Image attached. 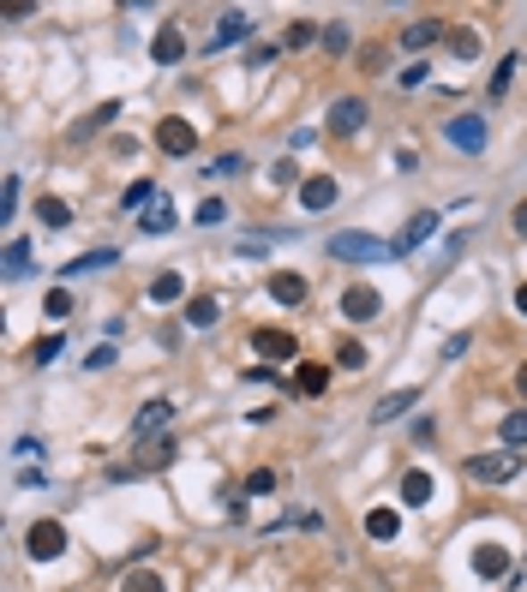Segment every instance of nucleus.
Here are the masks:
<instances>
[{
	"mask_svg": "<svg viewBox=\"0 0 527 592\" xmlns=\"http://www.w3.org/2000/svg\"><path fill=\"white\" fill-rule=\"evenodd\" d=\"M330 54H347V24H324V37H318Z\"/></svg>",
	"mask_w": 527,
	"mask_h": 592,
	"instance_id": "nucleus-41",
	"label": "nucleus"
},
{
	"mask_svg": "<svg viewBox=\"0 0 527 592\" xmlns=\"http://www.w3.org/2000/svg\"><path fill=\"white\" fill-rule=\"evenodd\" d=\"M72 312V294H66V288H54V294H48V317H66Z\"/></svg>",
	"mask_w": 527,
	"mask_h": 592,
	"instance_id": "nucleus-45",
	"label": "nucleus"
},
{
	"mask_svg": "<svg viewBox=\"0 0 527 592\" xmlns=\"http://www.w3.org/2000/svg\"><path fill=\"white\" fill-rule=\"evenodd\" d=\"M515 72H522V54H504V66L491 72V96H504V90H509V79H515Z\"/></svg>",
	"mask_w": 527,
	"mask_h": 592,
	"instance_id": "nucleus-33",
	"label": "nucleus"
},
{
	"mask_svg": "<svg viewBox=\"0 0 527 592\" xmlns=\"http://www.w3.org/2000/svg\"><path fill=\"white\" fill-rule=\"evenodd\" d=\"M396 533H402V514L389 509V503L365 509V538H378V545H384V538H396Z\"/></svg>",
	"mask_w": 527,
	"mask_h": 592,
	"instance_id": "nucleus-13",
	"label": "nucleus"
},
{
	"mask_svg": "<svg viewBox=\"0 0 527 592\" xmlns=\"http://www.w3.org/2000/svg\"><path fill=\"white\" fill-rule=\"evenodd\" d=\"M330 257L336 263H384L389 252V239H372V234H330Z\"/></svg>",
	"mask_w": 527,
	"mask_h": 592,
	"instance_id": "nucleus-2",
	"label": "nucleus"
},
{
	"mask_svg": "<svg viewBox=\"0 0 527 592\" xmlns=\"http://www.w3.org/2000/svg\"><path fill=\"white\" fill-rule=\"evenodd\" d=\"M426 72H431L426 60H407V66H402V90H420V84H426Z\"/></svg>",
	"mask_w": 527,
	"mask_h": 592,
	"instance_id": "nucleus-42",
	"label": "nucleus"
},
{
	"mask_svg": "<svg viewBox=\"0 0 527 592\" xmlns=\"http://www.w3.org/2000/svg\"><path fill=\"white\" fill-rule=\"evenodd\" d=\"M61 347H66L61 336H42L37 347H30V365H54V354H61Z\"/></svg>",
	"mask_w": 527,
	"mask_h": 592,
	"instance_id": "nucleus-35",
	"label": "nucleus"
},
{
	"mask_svg": "<svg viewBox=\"0 0 527 592\" xmlns=\"http://www.w3.org/2000/svg\"><path fill=\"white\" fill-rule=\"evenodd\" d=\"M121 592H168V587H163V580H156L150 569H132V574L121 580Z\"/></svg>",
	"mask_w": 527,
	"mask_h": 592,
	"instance_id": "nucleus-32",
	"label": "nucleus"
},
{
	"mask_svg": "<svg viewBox=\"0 0 527 592\" xmlns=\"http://www.w3.org/2000/svg\"><path fill=\"white\" fill-rule=\"evenodd\" d=\"M431 496H438L431 473H420V467H414V473H402V503H407V509H426Z\"/></svg>",
	"mask_w": 527,
	"mask_h": 592,
	"instance_id": "nucleus-17",
	"label": "nucleus"
},
{
	"mask_svg": "<svg viewBox=\"0 0 527 592\" xmlns=\"http://www.w3.org/2000/svg\"><path fill=\"white\" fill-rule=\"evenodd\" d=\"M246 37H252V19H246V13H222V19H216L210 48H228V42H246Z\"/></svg>",
	"mask_w": 527,
	"mask_h": 592,
	"instance_id": "nucleus-18",
	"label": "nucleus"
},
{
	"mask_svg": "<svg viewBox=\"0 0 527 592\" xmlns=\"http://www.w3.org/2000/svg\"><path fill=\"white\" fill-rule=\"evenodd\" d=\"M270 186L282 192V186H305V179H300V168H294V162H276V168H270Z\"/></svg>",
	"mask_w": 527,
	"mask_h": 592,
	"instance_id": "nucleus-38",
	"label": "nucleus"
},
{
	"mask_svg": "<svg viewBox=\"0 0 527 592\" xmlns=\"http://www.w3.org/2000/svg\"><path fill=\"white\" fill-rule=\"evenodd\" d=\"M156 144H163L168 156H192V150H198V126H186V120H163V126H156Z\"/></svg>",
	"mask_w": 527,
	"mask_h": 592,
	"instance_id": "nucleus-9",
	"label": "nucleus"
},
{
	"mask_svg": "<svg viewBox=\"0 0 527 592\" xmlns=\"http://www.w3.org/2000/svg\"><path fill=\"white\" fill-rule=\"evenodd\" d=\"M24 270H30V246H24V239H6V276L19 281Z\"/></svg>",
	"mask_w": 527,
	"mask_h": 592,
	"instance_id": "nucleus-30",
	"label": "nucleus"
},
{
	"mask_svg": "<svg viewBox=\"0 0 527 592\" xmlns=\"http://www.w3.org/2000/svg\"><path fill=\"white\" fill-rule=\"evenodd\" d=\"M515 312L527 317V281H522V288H515Z\"/></svg>",
	"mask_w": 527,
	"mask_h": 592,
	"instance_id": "nucleus-48",
	"label": "nucleus"
},
{
	"mask_svg": "<svg viewBox=\"0 0 527 592\" xmlns=\"http://www.w3.org/2000/svg\"><path fill=\"white\" fill-rule=\"evenodd\" d=\"M431 234H438V210H420V216H414V221L402 228V234L389 239V252H396V257H414V252H420V246H426Z\"/></svg>",
	"mask_w": 527,
	"mask_h": 592,
	"instance_id": "nucleus-5",
	"label": "nucleus"
},
{
	"mask_svg": "<svg viewBox=\"0 0 527 592\" xmlns=\"http://www.w3.org/2000/svg\"><path fill=\"white\" fill-rule=\"evenodd\" d=\"M515 389H522V401H527V359H522V371H515Z\"/></svg>",
	"mask_w": 527,
	"mask_h": 592,
	"instance_id": "nucleus-49",
	"label": "nucleus"
},
{
	"mask_svg": "<svg viewBox=\"0 0 527 592\" xmlns=\"http://www.w3.org/2000/svg\"><path fill=\"white\" fill-rule=\"evenodd\" d=\"M504 449H527V407H515L504 419Z\"/></svg>",
	"mask_w": 527,
	"mask_h": 592,
	"instance_id": "nucleus-28",
	"label": "nucleus"
},
{
	"mask_svg": "<svg viewBox=\"0 0 527 592\" xmlns=\"http://www.w3.org/2000/svg\"><path fill=\"white\" fill-rule=\"evenodd\" d=\"M121 114V102H102L96 114H90V126H79V132H72V138H84V132H102V126H108V120Z\"/></svg>",
	"mask_w": 527,
	"mask_h": 592,
	"instance_id": "nucleus-37",
	"label": "nucleus"
},
{
	"mask_svg": "<svg viewBox=\"0 0 527 592\" xmlns=\"http://www.w3.org/2000/svg\"><path fill=\"white\" fill-rule=\"evenodd\" d=\"M222 216H228V210H222V197H204V204H198V216H192V221H198V228H216Z\"/></svg>",
	"mask_w": 527,
	"mask_h": 592,
	"instance_id": "nucleus-39",
	"label": "nucleus"
},
{
	"mask_svg": "<svg viewBox=\"0 0 527 592\" xmlns=\"http://www.w3.org/2000/svg\"><path fill=\"white\" fill-rule=\"evenodd\" d=\"M336 365H342V371H360V365H365V347H360L354 336H347V341H336Z\"/></svg>",
	"mask_w": 527,
	"mask_h": 592,
	"instance_id": "nucleus-31",
	"label": "nucleus"
},
{
	"mask_svg": "<svg viewBox=\"0 0 527 592\" xmlns=\"http://www.w3.org/2000/svg\"><path fill=\"white\" fill-rule=\"evenodd\" d=\"M300 204L312 210V216H318V210H330V204H336V179H330V174H312V179L300 186Z\"/></svg>",
	"mask_w": 527,
	"mask_h": 592,
	"instance_id": "nucleus-14",
	"label": "nucleus"
},
{
	"mask_svg": "<svg viewBox=\"0 0 527 592\" xmlns=\"http://www.w3.org/2000/svg\"><path fill=\"white\" fill-rule=\"evenodd\" d=\"M318 37H324V30H318V24H312V19H300V24H294V30H288V48H305V42H318Z\"/></svg>",
	"mask_w": 527,
	"mask_h": 592,
	"instance_id": "nucleus-36",
	"label": "nucleus"
},
{
	"mask_svg": "<svg viewBox=\"0 0 527 592\" xmlns=\"http://www.w3.org/2000/svg\"><path fill=\"white\" fill-rule=\"evenodd\" d=\"M13 454H24V461H30V454H48V449H42L37 437H19V443H13Z\"/></svg>",
	"mask_w": 527,
	"mask_h": 592,
	"instance_id": "nucleus-46",
	"label": "nucleus"
},
{
	"mask_svg": "<svg viewBox=\"0 0 527 592\" xmlns=\"http://www.w3.org/2000/svg\"><path fill=\"white\" fill-rule=\"evenodd\" d=\"M252 347H258L264 359H294V354H300V341L288 336V329H258V336H252Z\"/></svg>",
	"mask_w": 527,
	"mask_h": 592,
	"instance_id": "nucleus-12",
	"label": "nucleus"
},
{
	"mask_svg": "<svg viewBox=\"0 0 527 592\" xmlns=\"http://www.w3.org/2000/svg\"><path fill=\"white\" fill-rule=\"evenodd\" d=\"M24 545H30L37 563H54V556H66V527L61 521H37V527L24 533Z\"/></svg>",
	"mask_w": 527,
	"mask_h": 592,
	"instance_id": "nucleus-3",
	"label": "nucleus"
},
{
	"mask_svg": "<svg viewBox=\"0 0 527 592\" xmlns=\"http://www.w3.org/2000/svg\"><path fill=\"white\" fill-rule=\"evenodd\" d=\"M37 216H42V228H54V234L72 228V210H66L61 197H37Z\"/></svg>",
	"mask_w": 527,
	"mask_h": 592,
	"instance_id": "nucleus-23",
	"label": "nucleus"
},
{
	"mask_svg": "<svg viewBox=\"0 0 527 592\" xmlns=\"http://www.w3.org/2000/svg\"><path fill=\"white\" fill-rule=\"evenodd\" d=\"M360 126H365V102L360 96H336V102H330V132H336V138H354Z\"/></svg>",
	"mask_w": 527,
	"mask_h": 592,
	"instance_id": "nucleus-7",
	"label": "nucleus"
},
{
	"mask_svg": "<svg viewBox=\"0 0 527 592\" xmlns=\"http://www.w3.org/2000/svg\"><path fill=\"white\" fill-rule=\"evenodd\" d=\"M216 317H222V305H216V299H192V305H186V323H192V329H210Z\"/></svg>",
	"mask_w": 527,
	"mask_h": 592,
	"instance_id": "nucleus-27",
	"label": "nucleus"
},
{
	"mask_svg": "<svg viewBox=\"0 0 527 592\" xmlns=\"http://www.w3.org/2000/svg\"><path fill=\"white\" fill-rule=\"evenodd\" d=\"M186 294V281H180V270H163V276L150 281V299H156V305H174V299Z\"/></svg>",
	"mask_w": 527,
	"mask_h": 592,
	"instance_id": "nucleus-22",
	"label": "nucleus"
},
{
	"mask_svg": "<svg viewBox=\"0 0 527 592\" xmlns=\"http://www.w3.org/2000/svg\"><path fill=\"white\" fill-rule=\"evenodd\" d=\"M174 454H180V449H174V443H156V449L144 454L138 467H121V479H126V473H163V467H168V461H174Z\"/></svg>",
	"mask_w": 527,
	"mask_h": 592,
	"instance_id": "nucleus-25",
	"label": "nucleus"
},
{
	"mask_svg": "<svg viewBox=\"0 0 527 592\" xmlns=\"http://www.w3.org/2000/svg\"><path fill=\"white\" fill-rule=\"evenodd\" d=\"M108 263H121V252H114V246H96V252L72 257V263H66V276H84V270H108Z\"/></svg>",
	"mask_w": 527,
	"mask_h": 592,
	"instance_id": "nucleus-20",
	"label": "nucleus"
},
{
	"mask_svg": "<svg viewBox=\"0 0 527 592\" xmlns=\"http://www.w3.org/2000/svg\"><path fill=\"white\" fill-rule=\"evenodd\" d=\"M138 228H144V234H168V228H174V204H168V197H156V204L144 210Z\"/></svg>",
	"mask_w": 527,
	"mask_h": 592,
	"instance_id": "nucleus-24",
	"label": "nucleus"
},
{
	"mask_svg": "<svg viewBox=\"0 0 527 592\" xmlns=\"http://www.w3.org/2000/svg\"><path fill=\"white\" fill-rule=\"evenodd\" d=\"M414 401H420V389H396V395H384V401L372 407V425H396V419H402Z\"/></svg>",
	"mask_w": 527,
	"mask_h": 592,
	"instance_id": "nucleus-15",
	"label": "nucleus"
},
{
	"mask_svg": "<svg viewBox=\"0 0 527 592\" xmlns=\"http://www.w3.org/2000/svg\"><path fill=\"white\" fill-rule=\"evenodd\" d=\"M156 197H163V192H156V179H132V186H126V197H121V204H126V210H150Z\"/></svg>",
	"mask_w": 527,
	"mask_h": 592,
	"instance_id": "nucleus-26",
	"label": "nucleus"
},
{
	"mask_svg": "<svg viewBox=\"0 0 527 592\" xmlns=\"http://www.w3.org/2000/svg\"><path fill=\"white\" fill-rule=\"evenodd\" d=\"M270 299H276V305H300V299H305V281L294 276V270H276V276H270Z\"/></svg>",
	"mask_w": 527,
	"mask_h": 592,
	"instance_id": "nucleus-19",
	"label": "nucleus"
},
{
	"mask_svg": "<svg viewBox=\"0 0 527 592\" xmlns=\"http://www.w3.org/2000/svg\"><path fill=\"white\" fill-rule=\"evenodd\" d=\"M204 174H210V179H240L246 174V156H240V150H234V156H216Z\"/></svg>",
	"mask_w": 527,
	"mask_h": 592,
	"instance_id": "nucleus-29",
	"label": "nucleus"
},
{
	"mask_svg": "<svg viewBox=\"0 0 527 592\" xmlns=\"http://www.w3.org/2000/svg\"><path fill=\"white\" fill-rule=\"evenodd\" d=\"M180 54H186V37H180V24H163V30L150 37V60H156V66H174Z\"/></svg>",
	"mask_w": 527,
	"mask_h": 592,
	"instance_id": "nucleus-10",
	"label": "nucleus"
},
{
	"mask_svg": "<svg viewBox=\"0 0 527 592\" xmlns=\"http://www.w3.org/2000/svg\"><path fill=\"white\" fill-rule=\"evenodd\" d=\"M444 138L456 144V150H467V156H480V150H486V120H480V114H456V120H444Z\"/></svg>",
	"mask_w": 527,
	"mask_h": 592,
	"instance_id": "nucleus-4",
	"label": "nucleus"
},
{
	"mask_svg": "<svg viewBox=\"0 0 527 592\" xmlns=\"http://www.w3.org/2000/svg\"><path fill=\"white\" fill-rule=\"evenodd\" d=\"M509 221H515V234L527 239V197H522V204H515V216H509Z\"/></svg>",
	"mask_w": 527,
	"mask_h": 592,
	"instance_id": "nucleus-47",
	"label": "nucleus"
},
{
	"mask_svg": "<svg viewBox=\"0 0 527 592\" xmlns=\"http://www.w3.org/2000/svg\"><path fill=\"white\" fill-rule=\"evenodd\" d=\"M438 37H444V19H414L402 30V48H407V54H420V48H431Z\"/></svg>",
	"mask_w": 527,
	"mask_h": 592,
	"instance_id": "nucleus-16",
	"label": "nucleus"
},
{
	"mask_svg": "<svg viewBox=\"0 0 527 592\" xmlns=\"http://www.w3.org/2000/svg\"><path fill=\"white\" fill-rule=\"evenodd\" d=\"M449 48H456L462 60H473L480 54V30H449Z\"/></svg>",
	"mask_w": 527,
	"mask_h": 592,
	"instance_id": "nucleus-34",
	"label": "nucleus"
},
{
	"mask_svg": "<svg viewBox=\"0 0 527 592\" xmlns=\"http://www.w3.org/2000/svg\"><path fill=\"white\" fill-rule=\"evenodd\" d=\"M473 574H480V580H504V574H509V551H504V545H473Z\"/></svg>",
	"mask_w": 527,
	"mask_h": 592,
	"instance_id": "nucleus-11",
	"label": "nucleus"
},
{
	"mask_svg": "<svg viewBox=\"0 0 527 592\" xmlns=\"http://www.w3.org/2000/svg\"><path fill=\"white\" fill-rule=\"evenodd\" d=\"M114 347H108V341H102V347H90V359H84V371H108V365H114Z\"/></svg>",
	"mask_w": 527,
	"mask_h": 592,
	"instance_id": "nucleus-43",
	"label": "nucleus"
},
{
	"mask_svg": "<svg viewBox=\"0 0 527 592\" xmlns=\"http://www.w3.org/2000/svg\"><path fill=\"white\" fill-rule=\"evenodd\" d=\"M324 383H330V365H318V359H305L300 371H294V389H300V395H318Z\"/></svg>",
	"mask_w": 527,
	"mask_h": 592,
	"instance_id": "nucleus-21",
	"label": "nucleus"
},
{
	"mask_svg": "<svg viewBox=\"0 0 527 592\" xmlns=\"http://www.w3.org/2000/svg\"><path fill=\"white\" fill-rule=\"evenodd\" d=\"M168 419H174V401H168V395H156V401H144L138 407V419H132V443H144V437H156L168 425Z\"/></svg>",
	"mask_w": 527,
	"mask_h": 592,
	"instance_id": "nucleus-8",
	"label": "nucleus"
},
{
	"mask_svg": "<svg viewBox=\"0 0 527 592\" xmlns=\"http://www.w3.org/2000/svg\"><path fill=\"white\" fill-rule=\"evenodd\" d=\"M13 210H19V179L6 174V186H0V216H13Z\"/></svg>",
	"mask_w": 527,
	"mask_h": 592,
	"instance_id": "nucleus-44",
	"label": "nucleus"
},
{
	"mask_svg": "<svg viewBox=\"0 0 527 592\" xmlns=\"http://www.w3.org/2000/svg\"><path fill=\"white\" fill-rule=\"evenodd\" d=\"M462 473L473 485H509V479L522 473V449H491V454H467Z\"/></svg>",
	"mask_w": 527,
	"mask_h": 592,
	"instance_id": "nucleus-1",
	"label": "nucleus"
},
{
	"mask_svg": "<svg viewBox=\"0 0 527 592\" xmlns=\"http://www.w3.org/2000/svg\"><path fill=\"white\" fill-rule=\"evenodd\" d=\"M378 312H384V294H378V288L354 281V288L342 294V317H347V323H372Z\"/></svg>",
	"mask_w": 527,
	"mask_h": 592,
	"instance_id": "nucleus-6",
	"label": "nucleus"
},
{
	"mask_svg": "<svg viewBox=\"0 0 527 592\" xmlns=\"http://www.w3.org/2000/svg\"><path fill=\"white\" fill-rule=\"evenodd\" d=\"M246 491H252V496H270V491H276V473H270V467H258V473H246Z\"/></svg>",
	"mask_w": 527,
	"mask_h": 592,
	"instance_id": "nucleus-40",
	"label": "nucleus"
}]
</instances>
